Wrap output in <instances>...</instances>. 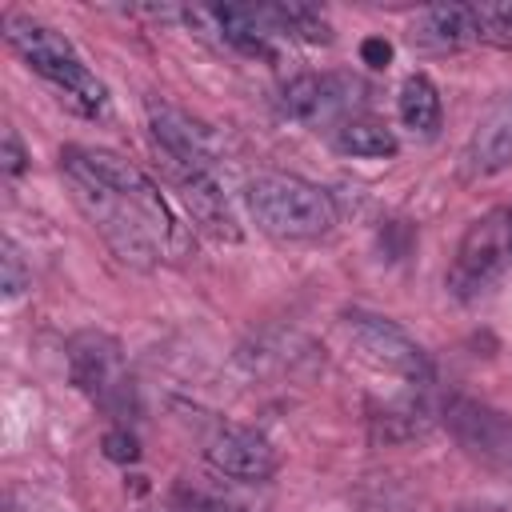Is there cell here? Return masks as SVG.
I'll use <instances>...</instances> for the list:
<instances>
[{
  "instance_id": "cell-1",
  "label": "cell",
  "mask_w": 512,
  "mask_h": 512,
  "mask_svg": "<svg viewBox=\"0 0 512 512\" xmlns=\"http://www.w3.org/2000/svg\"><path fill=\"white\" fill-rule=\"evenodd\" d=\"M60 172L80 212L124 264L152 268L156 260H180L188 252V228L168 208L164 192L120 152L68 144L60 152Z\"/></svg>"
},
{
  "instance_id": "cell-2",
  "label": "cell",
  "mask_w": 512,
  "mask_h": 512,
  "mask_svg": "<svg viewBox=\"0 0 512 512\" xmlns=\"http://www.w3.org/2000/svg\"><path fill=\"white\" fill-rule=\"evenodd\" d=\"M4 40L8 48L36 72L44 76L60 100H68L76 112L96 116L108 104V88L96 80V72L80 60V52L72 48V40L64 32H56L52 24L24 16V12H4Z\"/></svg>"
},
{
  "instance_id": "cell-3",
  "label": "cell",
  "mask_w": 512,
  "mask_h": 512,
  "mask_svg": "<svg viewBox=\"0 0 512 512\" xmlns=\"http://www.w3.org/2000/svg\"><path fill=\"white\" fill-rule=\"evenodd\" d=\"M244 204H248V216L256 220V228L276 240H316V236L332 232V224H336L332 196L296 172L252 176L244 188Z\"/></svg>"
},
{
  "instance_id": "cell-4",
  "label": "cell",
  "mask_w": 512,
  "mask_h": 512,
  "mask_svg": "<svg viewBox=\"0 0 512 512\" xmlns=\"http://www.w3.org/2000/svg\"><path fill=\"white\" fill-rule=\"evenodd\" d=\"M512 264V204H500L468 224V232L456 244V256L448 264V292L456 300L480 296L504 268Z\"/></svg>"
},
{
  "instance_id": "cell-5",
  "label": "cell",
  "mask_w": 512,
  "mask_h": 512,
  "mask_svg": "<svg viewBox=\"0 0 512 512\" xmlns=\"http://www.w3.org/2000/svg\"><path fill=\"white\" fill-rule=\"evenodd\" d=\"M68 376L72 384L92 396L104 412L124 416L132 404V376L124 364V348L116 336L100 328H84L68 340Z\"/></svg>"
},
{
  "instance_id": "cell-6",
  "label": "cell",
  "mask_w": 512,
  "mask_h": 512,
  "mask_svg": "<svg viewBox=\"0 0 512 512\" xmlns=\"http://www.w3.org/2000/svg\"><path fill=\"white\" fill-rule=\"evenodd\" d=\"M344 324V336L352 340V348L360 352V360H368L372 368L380 372H392L408 384H432V360L428 352L388 316L380 312H364V308H352L340 316Z\"/></svg>"
},
{
  "instance_id": "cell-7",
  "label": "cell",
  "mask_w": 512,
  "mask_h": 512,
  "mask_svg": "<svg viewBox=\"0 0 512 512\" xmlns=\"http://www.w3.org/2000/svg\"><path fill=\"white\" fill-rule=\"evenodd\" d=\"M440 416L468 456L496 464V468H512V420L504 412L480 400H468V396H448Z\"/></svg>"
},
{
  "instance_id": "cell-8",
  "label": "cell",
  "mask_w": 512,
  "mask_h": 512,
  "mask_svg": "<svg viewBox=\"0 0 512 512\" xmlns=\"http://www.w3.org/2000/svg\"><path fill=\"white\" fill-rule=\"evenodd\" d=\"M144 112H148V128H152V140H156L160 156L192 164V168H204V172L216 168L220 144H216V136H212V128L204 120H196L192 112H184L180 104L160 100V96H152L144 104Z\"/></svg>"
},
{
  "instance_id": "cell-9",
  "label": "cell",
  "mask_w": 512,
  "mask_h": 512,
  "mask_svg": "<svg viewBox=\"0 0 512 512\" xmlns=\"http://www.w3.org/2000/svg\"><path fill=\"white\" fill-rule=\"evenodd\" d=\"M204 460L220 476L244 480V484L272 480V472H276V448L256 428L228 424V420H216L208 428V436H204Z\"/></svg>"
},
{
  "instance_id": "cell-10",
  "label": "cell",
  "mask_w": 512,
  "mask_h": 512,
  "mask_svg": "<svg viewBox=\"0 0 512 512\" xmlns=\"http://www.w3.org/2000/svg\"><path fill=\"white\" fill-rule=\"evenodd\" d=\"M164 168H168V180H172V188L180 192L188 216L196 220V228L208 232L212 240H228V244H236V240H240V220H236V212H232L224 188L216 184V176L204 172V168L168 160V156H164Z\"/></svg>"
},
{
  "instance_id": "cell-11",
  "label": "cell",
  "mask_w": 512,
  "mask_h": 512,
  "mask_svg": "<svg viewBox=\"0 0 512 512\" xmlns=\"http://www.w3.org/2000/svg\"><path fill=\"white\" fill-rule=\"evenodd\" d=\"M356 92H360V84L348 80V76L304 72V76H292L280 88V108H284V116H292L300 124H328V120L344 116L356 104Z\"/></svg>"
},
{
  "instance_id": "cell-12",
  "label": "cell",
  "mask_w": 512,
  "mask_h": 512,
  "mask_svg": "<svg viewBox=\"0 0 512 512\" xmlns=\"http://www.w3.org/2000/svg\"><path fill=\"white\" fill-rule=\"evenodd\" d=\"M504 168H512V88L488 104V112L476 120V128L460 152L464 180H488Z\"/></svg>"
},
{
  "instance_id": "cell-13",
  "label": "cell",
  "mask_w": 512,
  "mask_h": 512,
  "mask_svg": "<svg viewBox=\"0 0 512 512\" xmlns=\"http://www.w3.org/2000/svg\"><path fill=\"white\" fill-rule=\"evenodd\" d=\"M412 40L424 48H464L476 44V24H472V4H440V8H424L412 20Z\"/></svg>"
},
{
  "instance_id": "cell-14",
  "label": "cell",
  "mask_w": 512,
  "mask_h": 512,
  "mask_svg": "<svg viewBox=\"0 0 512 512\" xmlns=\"http://www.w3.org/2000/svg\"><path fill=\"white\" fill-rule=\"evenodd\" d=\"M332 144H336V152L356 156V160H384V156H396V148H400L396 132L376 116L340 120L336 132H332Z\"/></svg>"
},
{
  "instance_id": "cell-15",
  "label": "cell",
  "mask_w": 512,
  "mask_h": 512,
  "mask_svg": "<svg viewBox=\"0 0 512 512\" xmlns=\"http://www.w3.org/2000/svg\"><path fill=\"white\" fill-rule=\"evenodd\" d=\"M396 112H400V124L416 136H436L440 132V120H444V104H440V92L436 84L424 76V72H412L404 84H400V96H396Z\"/></svg>"
},
{
  "instance_id": "cell-16",
  "label": "cell",
  "mask_w": 512,
  "mask_h": 512,
  "mask_svg": "<svg viewBox=\"0 0 512 512\" xmlns=\"http://www.w3.org/2000/svg\"><path fill=\"white\" fill-rule=\"evenodd\" d=\"M268 8H272L276 28L288 40H304V44H328L332 40V24L320 16V8H308V4H268Z\"/></svg>"
},
{
  "instance_id": "cell-17",
  "label": "cell",
  "mask_w": 512,
  "mask_h": 512,
  "mask_svg": "<svg viewBox=\"0 0 512 512\" xmlns=\"http://www.w3.org/2000/svg\"><path fill=\"white\" fill-rule=\"evenodd\" d=\"M424 424H428V408L416 404V400L388 404L384 412L372 416V432H376V440H408V436L424 432Z\"/></svg>"
},
{
  "instance_id": "cell-18",
  "label": "cell",
  "mask_w": 512,
  "mask_h": 512,
  "mask_svg": "<svg viewBox=\"0 0 512 512\" xmlns=\"http://www.w3.org/2000/svg\"><path fill=\"white\" fill-rule=\"evenodd\" d=\"M472 24L480 44L512 48V4H472Z\"/></svg>"
},
{
  "instance_id": "cell-19",
  "label": "cell",
  "mask_w": 512,
  "mask_h": 512,
  "mask_svg": "<svg viewBox=\"0 0 512 512\" xmlns=\"http://www.w3.org/2000/svg\"><path fill=\"white\" fill-rule=\"evenodd\" d=\"M28 284H32V272H28V264H24V256H20V248H16V240L4 236V244H0V288H4L8 300H16Z\"/></svg>"
},
{
  "instance_id": "cell-20",
  "label": "cell",
  "mask_w": 512,
  "mask_h": 512,
  "mask_svg": "<svg viewBox=\"0 0 512 512\" xmlns=\"http://www.w3.org/2000/svg\"><path fill=\"white\" fill-rule=\"evenodd\" d=\"M168 512H236V508L220 504L216 496H204V492H188V488H180Z\"/></svg>"
},
{
  "instance_id": "cell-21",
  "label": "cell",
  "mask_w": 512,
  "mask_h": 512,
  "mask_svg": "<svg viewBox=\"0 0 512 512\" xmlns=\"http://www.w3.org/2000/svg\"><path fill=\"white\" fill-rule=\"evenodd\" d=\"M24 164H28V156H24V144H20L16 128H4V152H0V168H4V176H20Z\"/></svg>"
},
{
  "instance_id": "cell-22",
  "label": "cell",
  "mask_w": 512,
  "mask_h": 512,
  "mask_svg": "<svg viewBox=\"0 0 512 512\" xmlns=\"http://www.w3.org/2000/svg\"><path fill=\"white\" fill-rule=\"evenodd\" d=\"M104 444H108V456H116V460H136V440H132L124 428L108 432V436H104Z\"/></svg>"
},
{
  "instance_id": "cell-23",
  "label": "cell",
  "mask_w": 512,
  "mask_h": 512,
  "mask_svg": "<svg viewBox=\"0 0 512 512\" xmlns=\"http://www.w3.org/2000/svg\"><path fill=\"white\" fill-rule=\"evenodd\" d=\"M360 52H364V64H372V68H384V64H388V56H392V48H388L384 40H376V36H372V40H364V48H360Z\"/></svg>"
},
{
  "instance_id": "cell-24",
  "label": "cell",
  "mask_w": 512,
  "mask_h": 512,
  "mask_svg": "<svg viewBox=\"0 0 512 512\" xmlns=\"http://www.w3.org/2000/svg\"><path fill=\"white\" fill-rule=\"evenodd\" d=\"M360 512H404V508H396V504H364Z\"/></svg>"
}]
</instances>
